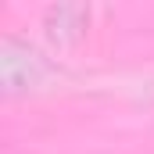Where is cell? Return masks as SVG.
<instances>
[{"mask_svg":"<svg viewBox=\"0 0 154 154\" xmlns=\"http://www.w3.org/2000/svg\"><path fill=\"white\" fill-rule=\"evenodd\" d=\"M39 79H43V65L36 61V54L18 47L14 39H4L0 43V86H4V93H11V97L25 93Z\"/></svg>","mask_w":154,"mask_h":154,"instance_id":"6da1fadb","label":"cell"},{"mask_svg":"<svg viewBox=\"0 0 154 154\" xmlns=\"http://www.w3.org/2000/svg\"><path fill=\"white\" fill-rule=\"evenodd\" d=\"M82 29H86V7L82 4H57L47 11V36L54 43L72 47V43H79Z\"/></svg>","mask_w":154,"mask_h":154,"instance_id":"7a4b0ae2","label":"cell"}]
</instances>
